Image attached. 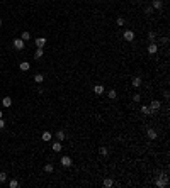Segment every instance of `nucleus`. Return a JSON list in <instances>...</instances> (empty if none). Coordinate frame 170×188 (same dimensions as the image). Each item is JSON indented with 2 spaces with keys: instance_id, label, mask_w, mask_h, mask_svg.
Returning <instances> with one entry per match:
<instances>
[{
  "instance_id": "1",
  "label": "nucleus",
  "mask_w": 170,
  "mask_h": 188,
  "mask_svg": "<svg viewBox=\"0 0 170 188\" xmlns=\"http://www.w3.org/2000/svg\"><path fill=\"white\" fill-rule=\"evenodd\" d=\"M157 186H160V188H165L168 185V178H167V175H160V178H157Z\"/></svg>"
},
{
  "instance_id": "2",
  "label": "nucleus",
  "mask_w": 170,
  "mask_h": 188,
  "mask_svg": "<svg viewBox=\"0 0 170 188\" xmlns=\"http://www.w3.org/2000/svg\"><path fill=\"white\" fill-rule=\"evenodd\" d=\"M122 37H124V41H128V42H133V41H135V32H133L131 29H128V31H124V34H122Z\"/></svg>"
},
{
  "instance_id": "3",
  "label": "nucleus",
  "mask_w": 170,
  "mask_h": 188,
  "mask_svg": "<svg viewBox=\"0 0 170 188\" xmlns=\"http://www.w3.org/2000/svg\"><path fill=\"white\" fill-rule=\"evenodd\" d=\"M24 42L26 41H22V39H14L12 44H14V48H16L17 51H20V49H24Z\"/></svg>"
},
{
  "instance_id": "4",
  "label": "nucleus",
  "mask_w": 170,
  "mask_h": 188,
  "mask_svg": "<svg viewBox=\"0 0 170 188\" xmlns=\"http://www.w3.org/2000/svg\"><path fill=\"white\" fill-rule=\"evenodd\" d=\"M60 163H61V166H65V168H70L71 166V158L70 156H63Z\"/></svg>"
},
{
  "instance_id": "5",
  "label": "nucleus",
  "mask_w": 170,
  "mask_h": 188,
  "mask_svg": "<svg viewBox=\"0 0 170 188\" xmlns=\"http://www.w3.org/2000/svg\"><path fill=\"white\" fill-rule=\"evenodd\" d=\"M46 42H48V41H46V37H38V39H36V48H43Z\"/></svg>"
},
{
  "instance_id": "6",
  "label": "nucleus",
  "mask_w": 170,
  "mask_h": 188,
  "mask_svg": "<svg viewBox=\"0 0 170 188\" xmlns=\"http://www.w3.org/2000/svg\"><path fill=\"white\" fill-rule=\"evenodd\" d=\"M19 68H20V71H29L31 70V64H29L27 61H22V63L19 64Z\"/></svg>"
},
{
  "instance_id": "7",
  "label": "nucleus",
  "mask_w": 170,
  "mask_h": 188,
  "mask_svg": "<svg viewBox=\"0 0 170 188\" xmlns=\"http://www.w3.org/2000/svg\"><path fill=\"white\" fill-rule=\"evenodd\" d=\"M94 93H95V95H102L104 93V86L102 85H95L94 86Z\"/></svg>"
},
{
  "instance_id": "8",
  "label": "nucleus",
  "mask_w": 170,
  "mask_h": 188,
  "mask_svg": "<svg viewBox=\"0 0 170 188\" xmlns=\"http://www.w3.org/2000/svg\"><path fill=\"white\" fill-rule=\"evenodd\" d=\"M157 51H158V46L155 44V42H151V44L148 46V53H150V54H155Z\"/></svg>"
},
{
  "instance_id": "9",
  "label": "nucleus",
  "mask_w": 170,
  "mask_h": 188,
  "mask_svg": "<svg viewBox=\"0 0 170 188\" xmlns=\"http://www.w3.org/2000/svg\"><path fill=\"white\" fill-rule=\"evenodd\" d=\"M150 108H151V112H157L158 108H160V102H158V100H153L151 105H150Z\"/></svg>"
},
{
  "instance_id": "10",
  "label": "nucleus",
  "mask_w": 170,
  "mask_h": 188,
  "mask_svg": "<svg viewBox=\"0 0 170 188\" xmlns=\"http://www.w3.org/2000/svg\"><path fill=\"white\" fill-rule=\"evenodd\" d=\"M2 105H3V107H10V105H12V98H10V97H3Z\"/></svg>"
},
{
  "instance_id": "11",
  "label": "nucleus",
  "mask_w": 170,
  "mask_h": 188,
  "mask_svg": "<svg viewBox=\"0 0 170 188\" xmlns=\"http://www.w3.org/2000/svg\"><path fill=\"white\" fill-rule=\"evenodd\" d=\"M146 136L150 137V139H157V131H155V129H148V131H146Z\"/></svg>"
},
{
  "instance_id": "12",
  "label": "nucleus",
  "mask_w": 170,
  "mask_h": 188,
  "mask_svg": "<svg viewBox=\"0 0 170 188\" xmlns=\"http://www.w3.org/2000/svg\"><path fill=\"white\" fill-rule=\"evenodd\" d=\"M51 132H48V131H44V132H43V134H41V139L43 141H51Z\"/></svg>"
},
{
  "instance_id": "13",
  "label": "nucleus",
  "mask_w": 170,
  "mask_h": 188,
  "mask_svg": "<svg viewBox=\"0 0 170 188\" xmlns=\"http://www.w3.org/2000/svg\"><path fill=\"white\" fill-rule=\"evenodd\" d=\"M34 81L36 83H43V81H44V76H43L41 73H36L34 75Z\"/></svg>"
},
{
  "instance_id": "14",
  "label": "nucleus",
  "mask_w": 170,
  "mask_h": 188,
  "mask_svg": "<svg viewBox=\"0 0 170 188\" xmlns=\"http://www.w3.org/2000/svg\"><path fill=\"white\" fill-rule=\"evenodd\" d=\"M55 136H56V139L60 141V142H63V141H65V132H63V131H58Z\"/></svg>"
},
{
  "instance_id": "15",
  "label": "nucleus",
  "mask_w": 170,
  "mask_h": 188,
  "mask_svg": "<svg viewBox=\"0 0 170 188\" xmlns=\"http://www.w3.org/2000/svg\"><path fill=\"white\" fill-rule=\"evenodd\" d=\"M140 85H141V78H140V76H135V78H133V86H135V88H138Z\"/></svg>"
},
{
  "instance_id": "16",
  "label": "nucleus",
  "mask_w": 170,
  "mask_h": 188,
  "mask_svg": "<svg viewBox=\"0 0 170 188\" xmlns=\"http://www.w3.org/2000/svg\"><path fill=\"white\" fill-rule=\"evenodd\" d=\"M141 114H145V115H150V114H153V112H151V108H150V107L143 105V107H141Z\"/></svg>"
},
{
  "instance_id": "17",
  "label": "nucleus",
  "mask_w": 170,
  "mask_h": 188,
  "mask_svg": "<svg viewBox=\"0 0 170 188\" xmlns=\"http://www.w3.org/2000/svg\"><path fill=\"white\" fill-rule=\"evenodd\" d=\"M43 54H44V53H43V48H38V49H36V53H34V58H36V59H39V58H43Z\"/></svg>"
},
{
  "instance_id": "18",
  "label": "nucleus",
  "mask_w": 170,
  "mask_h": 188,
  "mask_svg": "<svg viewBox=\"0 0 170 188\" xmlns=\"http://www.w3.org/2000/svg\"><path fill=\"white\" fill-rule=\"evenodd\" d=\"M53 151H55V153H60V151H61V142H60V141L53 144Z\"/></svg>"
},
{
  "instance_id": "19",
  "label": "nucleus",
  "mask_w": 170,
  "mask_h": 188,
  "mask_svg": "<svg viewBox=\"0 0 170 188\" xmlns=\"http://www.w3.org/2000/svg\"><path fill=\"white\" fill-rule=\"evenodd\" d=\"M112 185H114V181H112V180H111V178H106V180H104V186L111 188V186H112Z\"/></svg>"
},
{
  "instance_id": "20",
  "label": "nucleus",
  "mask_w": 170,
  "mask_h": 188,
  "mask_svg": "<svg viewBox=\"0 0 170 188\" xmlns=\"http://www.w3.org/2000/svg\"><path fill=\"white\" fill-rule=\"evenodd\" d=\"M107 97H109L111 100H114L116 97H117V93H116V90H109V92H107Z\"/></svg>"
},
{
  "instance_id": "21",
  "label": "nucleus",
  "mask_w": 170,
  "mask_h": 188,
  "mask_svg": "<svg viewBox=\"0 0 170 188\" xmlns=\"http://www.w3.org/2000/svg\"><path fill=\"white\" fill-rule=\"evenodd\" d=\"M162 0H153V9H162Z\"/></svg>"
},
{
  "instance_id": "22",
  "label": "nucleus",
  "mask_w": 170,
  "mask_h": 188,
  "mask_svg": "<svg viewBox=\"0 0 170 188\" xmlns=\"http://www.w3.org/2000/svg\"><path fill=\"white\" fill-rule=\"evenodd\" d=\"M20 39H22V41H29V39H31V34H29L27 31H24V32H22V37H20Z\"/></svg>"
},
{
  "instance_id": "23",
  "label": "nucleus",
  "mask_w": 170,
  "mask_h": 188,
  "mask_svg": "<svg viewBox=\"0 0 170 188\" xmlns=\"http://www.w3.org/2000/svg\"><path fill=\"white\" fill-rule=\"evenodd\" d=\"M9 185H10V188H17V186H19V181H17V180H10Z\"/></svg>"
},
{
  "instance_id": "24",
  "label": "nucleus",
  "mask_w": 170,
  "mask_h": 188,
  "mask_svg": "<svg viewBox=\"0 0 170 188\" xmlns=\"http://www.w3.org/2000/svg\"><path fill=\"white\" fill-rule=\"evenodd\" d=\"M53 169H55V168H53V164H46V166H44V171H46V173H51Z\"/></svg>"
},
{
  "instance_id": "25",
  "label": "nucleus",
  "mask_w": 170,
  "mask_h": 188,
  "mask_svg": "<svg viewBox=\"0 0 170 188\" xmlns=\"http://www.w3.org/2000/svg\"><path fill=\"white\" fill-rule=\"evenodd\" d=\"M0 181H2V183H3V181H7V173H3V171L0 173Z\"/></svg>"
},
{
  "instance_id": "26",
  "label": "nucleus",
  "mask_w": 170,
  "mask_h": 188,
  "mask_svg": "<svg viewBox=\"0 0 170 188\" xmlns=\"http://www.w3.org/2000/svg\"><path fill=\"white\" fill-rule=\"evenodd\" d=\"M116 22H117V26H119V27L124 26V19H122V17H117V20H116Z\"/></svg>"
},
{
  "instance_id": "27",
  "label": "nucleus",
  "mask_w": 170,
  "mask_h": 188,
  "mask_svg": "<svg viewBox=\"0 0 170 188\" xmlns=\"http://www.w3.org/2000/svg\"><path fill=\"white\" fill-rule=\"evenodd\" d=\"M100 154H102V156H107V154H109V151L106 149V147H100V151H99Z\"/></svg>"
},
{
  "instance_id": "28",
  "label": "nucleus",
  "mask_w": 170,
  "mask_h": 188,
  "mask_svg": "<svg viewBox=\"0 0 170 188\" xmlns=\"http://www.w3.org/2000/svg\"><path fill=\"white\" fill-rule=\"evenodd\" d=\"M155 37H157L155 32H150V34H148V39H150V41H155Z\"/></svg>"
},
{
  "instance_id": "29",
  "label": "nucleus",
  "mask_w": 170,
  "mask_h": 188,
  "mask_svg": "<svg viewBox=\"0 0 170 188\" xmlns=\"http://www.w3.org/2000/svg\"><path fill=\"white\" fill-rule=\"evenodd\" d=\"M153 12V7H146V9H145V14H151Z\"/></svg>"
},
{
  "instance_id": "30",
  "label": "nucleus",
  "mask_w": 170,
  "mask_h": 188,
  "mask_svg": "<svg viewBox=\"0 0 170 188\" xmlns=\"http://www.w3.org/2000/svg\"><path fill=\"white\" fill-rule=\"evenodd\" d=\"M133 100H135V102H140V100H141V95H138V93H136V95L133 97Z\"/></svg>"
},
{
  "instance_id": "31",
  "label": "nucleus",
  "mask_w": 170,
  "mask_h": 188,
  "mask_svg": "<svg viewBox=\"0 0 170 188\" xmlns=\"http://www.w3.org/2000/svg\"><path fill=\"white\" fill-rule=\"evenodd\" d=\"M5 127V120H3V119H0V129H3Z\"/></svg>"
},
{
  "instance_id": "32",
  "label": "nucleus",
  "mask_w": 170,
  "mask_h": 188,
  "mask_svg": "<svg viewBox=\"0 0 170 188\" xmlns=\"http://www.w3.org/2000/svg\"><path fill=\"white\" fill-rule=\"evenodd\" d=\"M0 119H2V110H0Z\"/></svg>"
},
{
  "instance_id": "33",
  "label": "nucleus",
  "mask_w": 170,
  "mask_h": 188,
  "mask_svg": "<svg viewBox=\"0 0 170 188\" xmlns=\"http://www.w3.org/2000/svg\"><path fill=\"white\" fill-rule=\"evenodd\" d=\"M0 26H2V19H0Z\"/></svg>"
}]
</instances>
